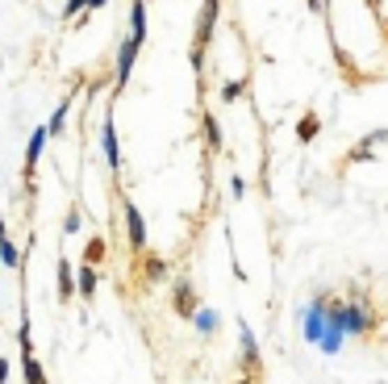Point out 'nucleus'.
Segmentation results:
<instances>
[{
	"instance_id": "f257e3e1",
	"label": "nucleus",
	"mask_w": 388,
	"mask_h": 384,
	"mask_svg": "<svg viewBox=\"0 0 388 384\" xmlns=\"http://www.w3.org/2000/svg\"><path fill=\"white\" fill-rule=\"evenodd\" d=\"M222 17V0H205L201 4V17H196V29H192V67L205 71V50L213 42V25Z\"/></svg>"
},
{
	"instance_id": "f03ea898",
	"label": "nucleus",
	"mask_w": 388,
	"mask_h": 384,
	"mask_svg": "<svg viewBox=\"0 0 388 384\" xmlns=\"http://www.w3.org/2000/svg\"><path fill=\"white\" fill-rule=\"evenodd\" d=\"M326 318H330V293H318L305 309H301V339L309 347H322L326 339Z\"/></svg>"
},
{
	"instance_id": "7ed1b4c3",
	"label": "nucleus",
	"mask_w": 388,
	"mask_h": 384,
	"mask_svg": "<svg viewBox=\"0 0 388 384\" xmlns=\"http://www.w3.org/2000/svg\"><path fill=\"white\" fill-rule=\"evenodd\" d=\"M100 151H104V163L113 171V180L121 176V146H117V125H113V109H104V121H100Z\"/></svg>"
},
{
	"instance_id": "20e7f679",
	"label": "nucleus",
	"mask_w": 388,
	"mask_h": 384,
	"mask_svg": "<svg viewBox=\"0 0 388 384\" xmlns=\"http://www.w3.org/2000/svg\"><path fill=\"white\" fill-rule=\"evenodd\" d=\"M121 213H125V243H130V251L134 255H146V222H142V213H138V205L134 201H121Z\"/></svg>"
},
{
	"instance_id": "39448f33",
	"label": "nucleus",
	"mask_w": 388,
	"mask_h": 384,
	"mask_svg": "<svg viewBox=\"0 0 388 384\" xmlns=\"http://www.w3.org/2000/svg\"><path fill=\"white\" fill-rule=\"evenodd\" d=\"M238 355H242V372H247V381L259 372V339H255V330L247 326V322H238Z\"/></svg>"
},
{
	"instance_id": "423d86ee",
	"label": "nucleus",
	"mask_w": 388,
	"mask_h": 384,
	"mask_svg": "<svg viewBox=\"0 0 388 384\" xmlns=\"http://www.w3.org/2000/svg\"><path fill=\"white\" fill-rule=\"evenodd\" d=\"M46 138H50V130L46 125H38L33 134H29V142H25V188L33 192V171H38V159H42V146H46Z\"/></svg>"
},
{
	"instance_id": "0eeeda50",
	"label": "nucleus",
	"mask_w": 388,
	"mask_h": 384,
	"mask_svg": "<svg viewBox=\"0 0 388 384\" xmlns=\"http://www.w3.org/2000/svg\"><path fill=\"white\" fill-rule=\"evenodd\" d=\"M171 305H176V314H180V318H196L201 301H196V289H192V280H188V276H180V280H176Z\"/></svg>"
},
{
	"instance_id": "6e6552de",
	"label": "nucleus",
	"mask_w": 388,
	"mask_h": 384,
	"mask_svg": "<svg viewBox=\"0 0 388 384\" xmlns=\"http://www.w3.org/2000/svg\"><path fill=\"white\" fill-rule=\"evenodd\" d=\"M138 50H142V46L125 33V38H121V46H117V88H125V84H130V71H134Z\"/></svg>"
},
{
	"instance_id": "1a4fd4ad",
	"label": "nucleus",
	"mask_w": 388,
	"mask_h": 384,
	"mask_svg": "<svg viewBox=\"0 0 388 384\" xmlns=\"http://www.w3.org/2000/svg\"><path fill=\"white\" fill-rule=\"evenodd\" d=\"M54 272H59V276H54V280H59V301H71V297H75V289H79V284H75V268H71V259L63 255Z\"/></svg>"
},
{
	"instance_id": "9d476101",
	"label": "nucleus",
	"mask_w": 388,
	"mask_h": 384,
	"mask_svg": "<svg viewBox=\"0 0 388 384\" xmlns=\"http://www.w3.org/2000/svg\"><path fill=\"white\" fill-rule=\"evenodd\" d=\"M130 38L142 46L146 42V0H134L130 4Z\"/></svg>"
},
{
	"instance_id": "9b49d317",
	"label": "nucleus",
	"mask_w": 388,
	"mask_h": 384,
	"mask_svg": "<svg viewBox=\"0 0 388 384\" xmlns=\"http://www.w3.org/2000/svg\"><path fill=\"white\" fill-rule=\"evenodd\" d=\"M380 142H388V130H372V134L351 151V163H368V159H372V146H380Z\"/></svg>"
},
{
	"instance_id": "f8f14e48",
	"label": "nucleus",
	"mask_w": 388,
	"mask_h": 384,
	"mask_svg": "<svg viewBox=\"0 0 388 384\" xmlns=\"http://www.w3.org/2000/svg\"><path fill=\"white\" fill-rule=\"evenodd\" d=\"M75 284H79V297H84V301H92V297H96V268H92V263H79Z\"/></svg>"
},
{
	"instance_id": "ddd939ff",
	"label": "nucleus",
	"mask_w": 388,
	"mask_h": 384,
	"mask_svg": "<svg viewBox=\"0 0 388 384\" xmlns=\"http://www.w3.org/2000/svg\"><path fill=\"white\" fill-rule=\"evenodd\" d=\"M21 376H25V384H46L42 360H38V355H21Z\"/></svg>"
},
{
	"instance_id": "4468645a",
	"label": "nucleus",
	"mask_w": 388,
	"mask_h": 384,
	"mask_svg": "<svg viewBox=\"0 0 388 384\" xmlns=\"http://www.w3.org/2000/svg\"><path fill=\"white\" fill-rule=\"evenodd\" d=\"M67 113H71V96H63V100L54 105V113H50V121H46L50 138H54V134H63V125H67Z\"/></svg>"
},
{
	"instance_id": "2eb2a0df",
	"label": "nucleus",
	"mask_w": 388,
	"mask_h": 384,
	"mask_svg": "<svg viewBox=\"0 0 388 384\" xmlns=\"http://www.w3.org/2000/svg\"><path fill=\"white\" fill-rule=\"evenodd\" d=\"M217 322H222V318H217V309H213V305H201V309H196V318H192V326H196L201 335H213V330H217Z\"/></svg>"
},
{
	"instance_id": "dca6fc26",
	"label": "nucleus",
	"mask_w": 388,
	"mask_h": 384,
	"mask_svg": "<svg viewBox=\"0 0 388 384\" xmlns=\"http://www.w3.org/2000/svg\"><path fill=\"white\" fill-rule=\"evenodd\" d=\"M318 130H322L318 113H305V117L297 121V138H301V142H313V138H318Z\"/></svg>"
},
{
	"instance_id": "f3484780",
	"label": "nucleus",
	"mask_w": 388,
	"mask_h": 384,
	"mask_svg": "<svg viewBox=\"0 0 388 384\" xmlns=\"http://www.w3.org/2000/svg\"><path fill=\"white\" fill-rule=\"evenodd\" d=\"M205 146H209L213 155L222 151V125H217V117H213V113H205Z\"/></svg>"
},
{
	"instance_id": "a211bd4d",
	"label": "nucleus",
	"mask_w": 388,
	"mask_h": 384,
	"mask_svg": "<svg viewBox=\"0 0 388 384\" xmlns=\"http://www.w3.org/2000/svg\"><path fill=\"white\" fill-rule=\"evenodd\" d=\"M142 272H146V280H163L167 276V263L159 255H142Z\"/></svg>"
},
{
	"instance_id": "6ab92c4d",
	"label": "nucleus",
	"mask_w": 388,
	"mask_h": 384,
	"mask_svg": "<svg viewBox=\"0 0 388 384\" xmlns=\"http://www.w3.org/2000/svg\"><path fill=\"white\" fill-rule=\"evenodd\" d=\"M0 263L8 268V272H17L21 268V251H17V243L8 238V243H0Z\"/></svg>"
},
{
	"instance_id": "aec40b11",
	"label": "nucleus",
	"mask_w": 388,
	"mask_h": 384,
	"mask_svg": "<svg viewBox=\"0 0 388 384\" xmlns=\"http://www.w3.org/2000/svg\"><path fill=\"white\" fill-rule=\"evenodd\" d=\"M17 343H21V355H33V339H29V314H21V326H17Z\"/></svg>"
},
{
	"instance_id": "412c9836",
	"label": "nucleus",
	"mask_w": 388,
	"mask_h": 384,
	"mask_svg": "<svg viewBox=\"0 0 388 384\" xmlns=\"http://www.w3.org/2000/svg\"><path fill=\"white\" fill-rule=\"evenodd\" d=\"M242 88H247L242 79H226V84H222V100H238V96H242Z\"/></svg>"
},
{
	"instance_id": "4be33fe9",
	"label": "nucleus",
	"mask_w": 388,
	"mask_h": 384,
	"mask_svg": "<svg viewBox=\"0 0 388 384\" xmlns=\"http://www.w3.org/2000/svg\"><path fill=\"white\" fill-rule=\"evenodd\" d=\"M100 255H104V243H100V238H92V243H88V251H84V263H92V268H96V263H100Z\"/></svg>"
},
{
	"instance_id": "5701e85b",
	"label": "nucleus",
	"mask_w": 388,
	"mask_h": 384,
	"mask_svg": "<svg viewBox=\"0 0 388 384\" xmlns=\"http://www.w3.org/2000/svg\"><path fill=\"white\" fill-rule=\"evenodd\" d=\"M75 230H79V205H71L63 217V234H75Z\"/></svg>"
},
{
	"instance_id": "b1692460",
	"label": "nucleus",
	"mask_w": 388,
	"mask_h": 384,
	"mask_svg": "<svg viewBox=\"0 0 388 384\" xmlns=\"http://www.w3.org/2000/svg\"><path fill=\"white\" fill-rule=\"evenodd\" d=\"M230 197H234V201H242V197H247V180H242V176H234V180H230Z\"/></svg>"
},
{
	"instance_id": "393cba45",
	"label": "nucleus",
	"mask_w": 388,
	"mask_h": 384,
	"mask_svg": "<svg viewBox=\"0 0 388 384\" xmlns=\"http://www.w3.org/2000/svg\"><path fill=\"white\" fill-rule=\"evenodd\" d=\"M79 8H92V0H67V4H63V17H75Z\"/></svg>"
},
{
	"instance_id": "a878e982",
	"label": "nucleus",
	"mask_w": 388,
	"mask_h": 384,
	"mask_svg": "<svg viewBox=\"0 0 388 384\" xmlns=\"http://www.w3.org/2000/svg\"><path fill=\"white\" fill-rule=\"evenodd\" d=\"M8 372H13V364H8V360H0V384H8Z\"/></svg>"
},
{
	"instance_id": "bb28decb",
	"label": "nucleus",
	"mask_w": 388,
	"mask_h": 384,
	"mask_svg": "<svg viewBox=\"0 0 388 384\" xmlns=\"http://www.w3.org/2000/svg\"><path fill=\"white\" fill-rule=\"evenodd\" d=\"M309 13H326V0H309Z\"/></svg>"
},
{
	"instance_id": "cd10ccee",
	"label": "nucleus",
	"mask_w": 388,
	"mask_h": 384,
	"mask_svg": "<svg viewBox=\"0 0 388 384\" xmlns=\"http://www.w3.org/2000/svg\"><path fill=\"white\" fill-rule=\"evenodd\" d=\"M0 243H8V230H4V217H0Z\"/></svg>"
},
{
	"instance_id": "c85d7f7f",
	"label": "nucleus",
	"mask_w": 388,
	"mask_h": 384,
	"mask_svg": "<svg viewBox=\"0 0 388 384\" xmlns=\"http://www.w3.org/2000/svg\"><path fill=\"white\" fill-rule=\"evenodd\" d=\"M104 4H109V0H92V8H104Z\"/></svg>"
},
{
	"instance_id": "c756f323",
	"label": "nucleus",
	"mask_w": 388,
	"mask_h": 384,
	"mask_svg": "<svg viewBox=\"0 0 388 384\" xmlns=\"http://www.w3.org/2000/svg\"><path fill=\"white\" fill-rule=\"evenodd\" d=\"M238 384H255V381H247V376H242V381H238Z\"/></svg>"
}]
</instances>
